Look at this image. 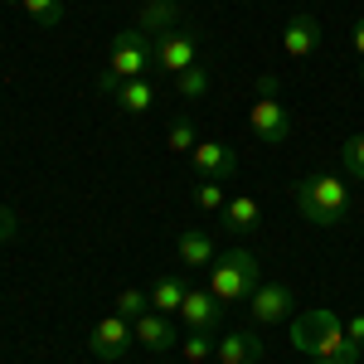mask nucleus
<instances>
[{"label":"nucleus","instance_id":"5","mask_svg":"<svg viewBox=\"0 0 364 364\" xmlns=\"http://www.w3.org/2000/svg\"><path fill=\"white\" fill-rule=\"evenodd\" d=\"M132 340H136V331H132V321L112 311V316H102V321L92 326V336H87V350H92V360L112 364V360H122V355L132 350Z\"/></svg>","mask_w":364,"mask_h":364},{"label":"nucleus","instance_id":"6","mask_svg":"<svg viewBox=\"0 0 364 364\" xmlns=\"http://www.w3.org/2000/svg\"><path fill=\"white\" fill-rule=\"evenodd\" d=\"M195 63H199V39L195 34H185V29L156 34V68H166L170 78H180V73L195 68Z\"/></svg>","mask_w":364,"mask_h":364},{"label":"nucleus","instance_id":"18","mask_svg":"<svg viewBox=\"0 0 364 364\" xmlns=\"http://www.w3.org/2000/svg\"><path fill=\"white\" fill-rule=\"evenodd\" d=\"M185 282L180 277H161L151 287V311H161V316H180V301H185Z\"/></svg>","mask_w":364,"mask_h":364},{"label":"nucleus","instance_id":"25","mask_svg":"<svg viewBox=\"0 0 364 364\" xmlns=\"http://www.w3.org/2000/svg\"><path fill=\"white\" fill-rule=\"evenodd\" d=\"M195 204H199V209H209V214H214V209L224 214V204H228L224 185H219V180H199V185H195Z\"/></svg>","mask_w":364,"mask_h":364},{"label":"nucleus","instance_id":"9","mask_svg":"<svg viewBox=\"0 0 364 364\" xmlns=\"http://www.w3.org/2000/svg\"><path fill=\"white\" fill-rule=\"evenodd\" d=\"M190 161H195V175L199 180H233L238 175V156H233V146L224 141H199L195 151H190Z\"/></svg>","mask_w":364,"mask_h":364},{"label":"nucleus","instance_id":"17","mask_svg":"<svg viewBox=\"0 0 364 364\" xmlns=\"http://www.w3.org/2000/svg\"><path fill=\"white\" fill-rule=\"evenodd\" d=\"M112 97H117L122 112H146V107H156V83H146V78H127Z\"/></svg>","mask_w":364,"mask_h":364},{"label":"nucleus","instance_id":"29","mask_svg":"<svg viewBox=\"0 0 364 364\" xmlns=\"http://www.w3.org/2000/svg\"><path fill=\"white\" fill-rule=\"evenodd\" d=\"M350 44H355V54L364 58V20H360V25H355V34H350Z\"/></svg>","mask_w":364,"mask_h":364},{"label":"nucleus","instance_id":"2","mask_svg":"<svg viewBox=\"0 0 364 364\" xmlns=\"http://www.w3.org/2000/svg\"><path fill=\"white\" fill-rule=\"evenodd\" d=\"M291 199H296L301 219L316 228H336L350 214V185L340 175H306V180H296Z\"/></svg>","mask_w":364,"mask_h":364},{"label":"nucleus","instance_id":"21","mask_svg":"<svg viewBox=\"0 0 364 364\" xmlns=\"http://www.w3.org/2000/svg\"><path fill=\"white\" fill-rule=\"evenodd\" d=\"M180 355L190 364H204L214 355V331H185V336H180Z\"/></svg>","mask_w":364,"mask_h":364},{"label":"nucleus","instance_id":"7","mask_svg":"<svg viewBox=\"0 0 364 364\" xmlns=\"http://www.w3.org/2000/svg\"><path fill=\"white\" fill-rule=\"evenodd\" d=\"M248 132L262 146H282V141L291 136V117H287V102H277V97H257L248 112Z\"/></svg>","mask_w":364,"mask_h":364},{"label":"nucleus","instance_id":"3","mask_svg":"<svg viewBox=\"0 0 364 364\" xmlns=\"http://www.w3.org/2000/svg\"><path fill=\"white\" fill-rule=\"evenodd\" d=\"M257 287H262V262H257L248 248H233V252H224V257H214V267H209V291H214L219 301H248Z\"/></svg>","mask_w":364,"mask_h":364},{"label":"nucleus","instance_id":"11","mask_svg":"<svg viewBox=\"0 0 364 364\" xmlns=\"http://www.w3.org/2000/svg\"><path fill=\"white\" fill-rule=\"evenodd\" d=\"M219 311H224V301L214 296V291H185V301H180V326L185 331H214L219 326Z\"/></svg>","mask_w":364,"mask_h":364},{"label":"nucleus","instance_id":"22","mask_svg":"<svg viewBox=\"0 0 364 364\" xmlns=\"http://www.w3.org/2000/svg\"><path fill=\"white\" fill-rule=\"evenodd\" d=\"M112 306H117V316L136 321V316H146V311H151V291H141V287H122Z\"/></svg>","mask_w":364,"mask_h":364},{"label":"nucleus","instance_id":"28","mask_svg":"<svg viewBox=\"0 0 364 364\" xmlns=\"http://www.w3.org/2000/svg\"><path fill=\"white\" fill-rule=\"evenodd\" d=\"M257 92H262V97H277V78H272V73H262V78H257Z\"/></svg>","mask_w":364,"mask_h":364},{"label":"nucleus","instance_id":"12","mask_svg":"<svg viewBox=\"0 0 364 364\" xmlns=\"http://www.w3.org/2000/svg\"><path fill=\"white\" fill-rule=\"evenodd\" d=\"M282 49H287V58H311L321 49V25L311 15H291L282 29Z\"/></svg>","mask_w":364,"mask_h":364},{"label":"nucleus","instance_id":"20","mask_svg":"<svg viewBox=\"0 0 364 364\" xmlns=\"http://www.w3.org/2000/svg\"><path fill=\"white\" fill-rule=\"evenodd\" d=\"M10 5H20L34 25H49V29L63 20V0H10Z\"/></svg>","mask_w":364,"mask_h":364},{"label":"nucleus","instance_id":"26","mask_svg":"<svg viewBox=\"0 0 364 364\" xmlns=\"http://www.w3.org/2000/svg\"><path fill=\"white\" fill-rule=\"evenodd\" d=\"M345 336H350V345L364 350V316H350V321H345Z\"/></svg>","mask_w":364,"mask_h":364},{"label":"nucleus","instance_id":"16","mask_svg":"<svg viewBox=\"0 0 364 364\" xmlns=\"http://www.w3.org/2000/svg\"><path fill=\"white\" fill-rule=\"evenodd\" d=\"M257 219H262V209H257V199H252V195H233L224 204V224L233 228V233H252Z\"/></svg>","mask_w":364,"mask_h":364},{"label":"nucleus","instance_id":"13","mask_svg":"<svg viewBox=\"0 0 364 364\" xmlns=\"http://www.w3.org/2000/svg\"><path fill=\"white\" fill-rule=\"evenodd\" d=\"M214 360H219V364H257V360H262V340L233 331V336L214 340Z\"/></svg>","mask_w":364,"mask_h":364},{"label":"nucleus","instance_id":"27","mask_svg":"<svg viewBox=\"0 0 364 364\" xmlns=\"http://www.w3.org/2000/svg\"><path fill=\"white\" fill-rule=\"evenodd\" d=\"M15 228H20V219H15L10 209H0V243H5V238H15Z\"/></svg>","mask_w":364,"mask_h":364},{"label":"nucleus","instance_id":"4","mask_svg":"<svg viewBox=\"0 0 364 364\" xmlns=\"http://www.w3.org/2000/svg\"><path fill=\"white\" fill-rule=\"evenodd\" d=\"M146 68H156V39L146 29H122L112 39V49H107V68L102 73L127 83V78H146Z\"/></svg>","mask_w":364,"mask_h":364},{"label":"nucleus","instance_id":"14","mask_svg":"<svg viewBox=\"0 0 364 364\" xmlns=\"http://www.w3.org/2000/svg\"><path fill=\"white\" fill-rule=\"evenodd\" d=\"M175 252H180V262L185 267H209L219 252H214V238L209 233H199V228H185L180 238H175Z\"/></svg>","mask_w":364,"mask_h":364},{"label":"nucleus","instance_id":"23","mask_svg":"<svg viewBox=\"0 0 364 364\" xmlns=\"http://www.w3.org/2000/svg\"><path fill=\"white\" fill-rule=\"evenodd\" d=\"M340 166H345L350 180H360V185H364V136H350L345 146H340Z\"/></svg>","mask_w":364,"mask_h":364},{"label":"nucleus","instance_id":"30","mask_svg":"<svg viewBox=\"0 0 364 364\" xmlns=\"http://www.w3.org/2000/svg\"><path fill=\"white\" fill-rule=\"evenodd\" d=\"M311 364H345V360H311Z\"/></svg>","mask_w":364,"mask_h":364},{"label":"nucleus","instance_id":"24","mask_svg":"<svg viewBox=\"0 0 364 364\" xmlns=\"http://www.w3.org/2000/svg\"><path fill=\"white\" fill-rule=\"evenodd\" d=\"M166 141H170V151H195V146H199L195 122H190V117H175V122H170V132H166Z\"/></svg>","mask_w":364,"mask_h":364},{"label":"nucleus","instance_id":"8","mask_svg":"<svg viewBox=\"0 0 364 364\" xmlns=\"http://www.w3.org/2000/svg\"><path fill=\"white\" fill-rule=\"evenodd\" d=\"M291 306H296V296H291V287H282V282H262L248 296V316L257 326H282V321H291Z\"/></svg>","mask_w":364,"mask_h":364},{"label":"nucleus","instance_id":"31","mask_svg":"<svg viewBox=\"0 0 364 364\" xmlns=\"http://www.w3.org/2000/svg\"><path fill=\"white\" fill-rule=\"evenodd\" d=\"M311 5H321V0H311Z\"/></svg>","mask_w":364,"mask_h":364},{"label":"nucleus","instance_id":"15","mask_svg":"<svg viewBox=\"0 0 364 364\" xmlns=\"http://www.w3.org/2000/svg\"><path fill=\"white\" fill-rule=\"evenodd\" d=\"M175 20H180V0H146V5H141L136 29H146V34L156 39V34H166Z\"/></svg>","mask_w":364,"mask_h":364},{"label":"nucleus","instance_id":"1","mask_svg":"<svg viewBox=\"0 0 364 364\" xmlns=\"http://www.w3.org/2000/svg\"><path fill=\"white\" fill-rule=\"evenodd\" d=\"M291 345L311 355V360H345V364H360V345H350L345 336V316L331 306H316L306 316H296L291 321Z\"/></svg>","mask_w":364,"mask_h":364},{"label":"nucleus","instance_id":"10","mask_svg":"<svg viewBox=\"0 0 364 364\" xmlns=\"http://www.w3.org/2000/svg\"><path fill=\"white\" fill-rule=\"evenodd\" d=\"M132 331H136V340L151 350V355H166V350H175V345H180L175 321H170V316H161V311H146V316H136V321H132Z\"/></svg>","mask_w":364,"mask_h":364},{"label":"nucleus","instance_id":"19","mask_svg":"<svg viewBox=\"0 0 364 364\" xmlns=\"http://www.w3.org/2000/svg\"><path fill=\"white\" fill-rule=\"evenodd\" d=\"M175 92H180L185 102H199V97H209V68H204V63L185 68V73L175 78Z\"/></svg>","mask_w":364,"mask_h":364}]
</instances>
